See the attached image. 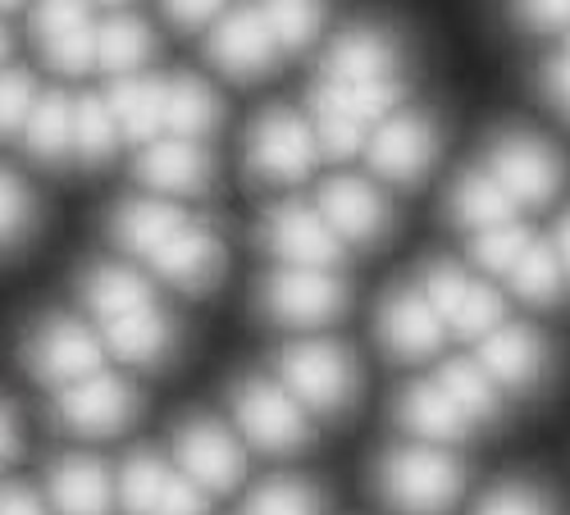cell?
Masks as SVG:
<instances>
[{
  "label": "cell",
  "mask_w": 570,
  "mask_h": 515,
  "mask_svg": "<svg viewBox=\"0 0 570 515\" xmlns=\"http://www.w3.org/2000/svg\"><path fill=\"white\" fill-rule=\"evenodd\" d=\"M566 51H570V28H566Z\"/></svg>",
  "instance_id": "obj_50"
},
{
  "label": "cell",
  "mask_w": 570,
  "mask_h": 515,
  "mask_svg": "<svg viewBox=\"0 0 570 515\" xmlns=\"http://www.w3.org/2000/svg\"><path fill=\"white\" fill-rule=\"evenodd\" d=\"M415 284L424 288V297H430L434 310L443 315L448 334H456V338H474V343H480L484 334H493L498 324L507 319L498 288L489 284L480 269H465L456 260H439V265L424 269Z\"/></svg>",
  "instance_id": "obj_12"
},
{
  "label": "cell",
  "mask_w": 570,
  "mask_h": 515,
  "mask_svg": "<svg viewBox=\"0 0 570 515\" xmlns=\"http://www.w3.org/2000/svg\"><path fill=\"white\" fill-rule=\"evenodd\" d=\"M174 465L178 471L202 484L210 497H224L233 488H243L247 479V443L237 429L219 425V419L210 415H193L183 419V425L174 429Z\"/></svg>",
  "instance_id": "obj_11"
},
{
  "label": "cell",
  "mask_w": 570,
  "mask_h": 515,
  "mask_svg": "<svg viewBox=\"0 0 570 515\" xmlns=\"http://www.w3.org/2000/svg\"><path fill=\"white\" fill-rule=\"evenodd\" d=\"M274 369H278L274 379L320 419H338L361 393L356 356L334 338H297V343H288L278 351Z\"/></svg>",
  "instance_id": "obj_3"
},
{
  "label": "cell",
  "mask_w": 570,
  "mask_h": 515,
  "mask_svg": "<svg viewBox=\"0 0 570 515\" xmlns=\"http://www.w3.org/2000/svg\"><path fill=\"white\" fill-rule=\"evenodd\" d=\"M206 56H210V65L228 82H261L283 60V51H278V41H274L261 6L256 10H233L228 6L206 28Z\"/></svg>",
  "instance_id": "obj_17"
},
{
  "label": "cell",
  "mask_w": 570,
  "mask_h": 515,
  "mask_svg": "<svg viewBox=\"0 0 570 515\" xmlns=\"http://www.w3.org/2000/svg\"><path fill=\"white\" fill-rule=\"evenodd\" d=\"M347 278L338 269H302V265H278L261 284V310L278 329L315 334L328 329L347 310Z\"/></svg>",
  "instance_id": "obj_6"
},
{
  "label": "cell",
  "mask_w": 570,
  "mask_h": 515,
  "mask_svg": "<svg viewBox=\"0 0 570 515\" xmlns=\"http://www.w3.org/2000/svg\"><path fill=\"white\" fill-rule=\"evenodd\" d=\"M37 97H41V87L28 69H10V65L0 69V142H10V137L23 132Z\"/></svg>",
  "instance_id": "obj_37"
},
{
  "label": "cell",
  "mask_w": 570,
  "mask_h": 515,
  "mask_svg": "<svg viewBox=\"0 0 570 515\" xmlns=\"http://www.w3.org/2000/svg\"><path fill=\"white\" fill-rule=\"evenodd\" d=\"M439 147H443V137H439V119L430 110H393L370 132L365 165L379 182L415 187V182H424L434 174Z\"/></svg>",
  "instance_id": "obj_10"
},
{
  "label": "cell",
  "mask_w": 570,
  "mask_h": 515,
  "mask_svg": "<svg viewBox=\"0 0 570 515\" xmlns=\"http://www.w3.org/2000/svg\"><path fill=\"white\" fill-rule=\"evenodd\" d=\"M137 410H141V397L132 379L110 365L82 374L78 384L56 388V419L73 438H115L132 425Z\"/></svg>",
  "instance_id": "obj_9"
},
{
  "label": "cell",
  "mask_w": 570,
  "mask_h": 515,
  "mask_svg": "<svg viewBox=\"0 0 570 515\" xmlns=\"http://www.w3.org/2000/svg\"><path fill=\"white\" fill-rule=\"evenodd\" d=\"M374 493L393 515H448L465 493V460L452 447L406 438L379 456Z\"/></svg>",
  "instance_id": "obj_2"
},
{
  "label": "cell",
  "mask_w": 570,
  "mask_h": 515,
  "mask_svg": "<svg viewBox=\"0 0 570 515\" xmlns=\"http://www.w3.org/2000/svg\"><path fill=\"white\" fill-rule=\"evenodd\" d=\"M174 465L160 460L156 452H128L124 465L115 471V488H119V515H156L160 493L169 484Z\"/></svg>",
  "instance_id": "obj_32"
},
{
  "label": "cell",
  "mask_w": 570,
  "mask_h": 515,
  "mask_svg": "<svg viewBox=\"0 0 570 515\" xmlns=\"http://www.w3.org/2000/svg\"><path fill=\"white\" fill-rule=\"evenodd\" d=\"M78 297L87 306V315L97 319V329L119 315H132L141 306H156V288H151V274L132 265V260H97L87 265V274L78 278Z\"/></svg>",
  "instance_id": "obj_23"
},
{
  "label": "cell",
  "mask_w": 570,
  "mask_h": 515,
  "mask_svg": "<svg viewBox=\"0 0 570 515\" xmlns=\"http://www.w3.org/2000/svg\"><path fill=\"white\" fill-rule=\"evenodd\" d=\"M530 242H534V232L520 219H511V224L474 232V238H470V260H474V269L489 274V278H507L515 269V260L525 256Z\"/></svg>",
  "instance_id": "obj_35"
},
{
  "label": "cell",
  "mask_w": 570,
  "mask_h": 515,
  "mask_svg": "<svg viewBox=\"0 0 570 515\" xmlns=\"http://www.w3.org/2000/svg\"><path fill=\"white\" fill-rule=\"evenodd\" d=\"M101 343H106V351H115L132 369H156L178 347V324L156 301V306H141L132 315H119V319L101 324Z\"/></svg>",
  "instance_id": "obj_24"
},
{
  "label": "cell",
  "mask_w": 570,
  "mask_h": 515,
  "mask_svg": "<svg viewBox=\"0 0 570 515\" xmlns=\"http://www.w3.org/2000/svg\"><path fill=\"white\" fill-rule=\"evenodd\" d=\"M119 123L106 97H78L73 101V160L82 165H106L119 151Z\"/></svg>",
  "instance_id": "obj_34"
},
{
  "label": "cell",
  "mask_w": 570,
  "mask_h": 515,
  "mask_svg": "<svg viewBox=\"0 0 570 515\" xmlns=\"http://www.w3.org/2000/svg\"><path fill=\"white\" fill-rule=\"evenodd\" d=\"M110 238L178 293H210L224 274V238L165 197H132L115 206Z\"/></svg>",
  "instance_id": "obj_1"
},
{
  "label": "cell",
  "mask_w": 570,
  "mask_h": 515,
  "mask_svg": "<svg viewBox=\"0 0 570 515\" xmlns=\"http://www.w3.org/2000/svg\"><path fill=\"white\" fill-rule=\"evenodd\" d=\"M224 110L215 87L197 73H174L169 78V110H165V132L193 137V142H210V132L219 128Z\"/></svg>",
  "instance_id": "obj_30"
},
{
  "label": "cell",
  "mask_w": 570,
  "mask_h": 515,
  "mask_svg": "<svg viewBox=\"0 0 570 515\" xmlns=\"http://www.w3.org/2000/svg\"><path fill=\"white\" fill-rule=\"evenodd\" d=\"M19 443H23V434H19V415H14V406H10L6 397H0V465H10V460H14Z\"/></svg>",
  "instance_id": "obj_45"
},
{
  "label": "cell",
  "mask_w": 570,
  "mask_h": 515,
  "mask_svg": "<svg viewBox=\"0 0 570 515\" xmlns=\"http://www.w3.org/2000/svg\"><path fill=\"white\" fill-rule=\"evenodd\" d=\"M434 379L452 393V402H456L480 429L493 425V419L502 415V397H507V393L493 384V374H489L480 360H474V356H470V360H443V365L434 369Z\"/></svg>",
  "instance_id": "obj_31"
},
{
  "label": "cell",
  "mask_w": 570,
  "mask_h": 515,
  "mask_svg": "<svg viewBox=\"0 0 570 515\" xmlns=\"http://www.w3.org/2000/svg\"><path fill=\"white\" fill-rule=\"evenodd\" d=\"M28 0H0V14H10V10H23Z\"/></svg>",
  "instance_id": "obj_49"
},
{
  "label": "cell",
  "mask_w": 570,
  "mask_h": 515,
  "mask_svg": "<svg viewBox=\"0 0 570 515\" xmlns=\"http://www.w3.org/2000/svg\"><path fill=\"white\" fill-rule=\"evenodd\" d=\"M73 101L65 91H41L19 142L37 165H69L73 160Z\"/></svg>",
  "instance_id": "obj_27"
},
{
  "label": "cell",
  "mask_w": 570,
  "mask_h": 515,
  "mask_svg": "<svg viewBox=\"0 0 570 515\" xmlns=\"http://www.w3.org/2000/svg\"><path fill=\"white\" fill-rule=\"evenodd\" d=\"M46 502H51L56 515H115L119 511L115 471L101 456L69 452L46 471Z\"/></svg>",
  "instance_id": "obj_22"
},
{
  "label": "cell",
  "mask_w": 570,
  "mask_h": 515,
  "mask_svg": "<svg viewBox=\"0 0 570 515\" xmlns=\"http://www.w3.org/2000/svg\"><path fill=\"white\" fill-rule=\"evenodd\" d=\"M552 247H557V256H561V269H566V278H570V215L557 224V232H552Z\"/></svg>",
  "instance_id": "obj_46"
},
{
  "label": "cell",
  "mask_w": 570,
  "mask_h": 515,
  "mask_svg": "<svg viewBox=\"0 0 570 515\" xmlns=\"http://www.w3.org/2000/svg\"><path fill=\"white\" fill-rule=\"evenodd\" d=\"M315 206H320L328 228H334L347 247H370V242H379L393 228L389 192H384V187H374L370 178H356V174L324 178L320 192H315Z\"/></svg>",
  "instance_id": "obj_19"
},
{
  "label": "cell",
  "mask_w": 570,
  "mask_h": 515,
  "mask_svg": "<svg viewBox=\"0 0 570 515\" xmlns=\"http://www.w3.org/2000/svg\"><path fill=\"white\" fill-rule=\"evenodd\" d=\"M160 10H165V19H169L174 28L202 32V28H210V23L228 10V0H160Z\"/></svg>",
  "instance_id": "obj_42"
},
{
  "label": "cell",
  "mask_w": 570,
  "mask_h": 515,
  "mask_svg": "<svg viewBox=\"0 0 570 515\" xmlns=\"http://www.w3.org/2000/svg\"><path fill=\"white\" fill-rule=\"evenodd\" d=\"M156 515H210V493H206L202 484H193V479H187L178 465H174L169 484H165V493H160Z\"/></svg>",
  "instance_id": "obj_40"
},
{
  "label": "cell",
  "mask_w": 570,
  "mask_h": 515,
  "mask_svg": "<svg viewBox=\"0 0 570 515\" xmlns=\"http://www.w3.org/2000/svg\"><path fill=\"white\" fill-rule=\"evenodd\" d=\"M474 515H552V502H548V493H543V488L511 479V484L489 488V493H484V502L474 506Z\"/></svg>",
  "instance_id": "obj_39"
},
{
  "label": "cell",
  "mask_w": 570,
  "mask_h": 515,
  "mask_svg": "<svg viewBox=\"0 0 570 515\" xmlns=\"http://www.w3.org/2000/svg\"><path fill=\"white\" fill-rule=\"evenodd\" d=\"M32 41L41 60L56 73L73 78L97 69V19H91V0H32L28 14Z\"/></svg>",
  "instance_id": "obj_15"
},
{
  "label": "cell",
  "mask_w": 570,
  "mask_h": 515,
  "mask_svg": "<svg viewBox=\"0 0 570 515\" xmlns=\"http://www.w3.org/2000/svg\"><path fill=\"white\" fill-rule=\"evenodd\" d=\"M23 365L46 388L78 384L82 374L106 365L101 329H91V324H82L78 315H60V310L41 315V319L28 324V334H23Z\"/></svg>",
  "instance_id": "obj_8"
},
{
  "label": "cell",
  "mask_w": 570,
  "mask_h": 515,
  "mask_svg": "<svg viewBox=\"0 0 570 515\" xmlns=\"http://www.w3.org/2000/svg\"><path fill=\"white\" fill-rule=\"evenodd\" d=\"M374 334H379V347H384L393 360H402V365L434 360L443 351V343L452 338L443 315L434 310V301L424 297L420 284H402V288H393L384 297L379 319H374Z\"/></svg>",
  "instance_id": "obj_16"
},
{
  "label": "cell",
  "mask_w": 570,
  "mask_h": 515,
  "mask_svg": "<svg viewBox=\"0 0 570 515\" xmlns=\"http://www.w3.org/2000/svg\"><path fill=\"white\" fill-rule=\"evenodd\" d=\"M393 415H397V425H402V434L411 443H434V447H456V443H465L474 429H480L452 402V393L434 379V374H430V379L406 384L397 393V402H393Z\"/></svg>",
  "instance_id": "obj_21"
},
{
  "label": "cell",
  "mask_w": 570,
  "mask_h": 515,
  "mask_svg": "<svg viewBox=\"0 0 570 515\" xmlns=\"http://www.w3.org/2000/svg\"><path fill=\"white\" fill-rule=\"evenodd\" d=\"M247 515H324V493L311 479L278 475L247 497Z\"/></svg>",
  "instance_id": "obj_36"
},
{
  "label": "cell",
  "mask_w": 570,
  "mask_h": 515,
  "mask_svg": "<svg viewBox=\"0 0 570 515\" xmlns=\"http://www.w3.org/2000/svg\"><path fill=\"white\" fill-rule=\"evenodd\" d=\"M6 65H10V28L0 23V69H6Z\"/></svg>",
  "instance_id": "obj_47"
},
{
  "label": "cell",
  "mask_w": 570,
  "mask_h": 515,
  "mask_svg": "<svg viewBox=\"0 0 570 515\" xmlns=\"http://www.w3.org/2000/svg\"><path fill=\"white\" fill-rule=\"evenodd\" d=\"M511 14L530 32H561L570 28V0H511Z\"/></svg>",
  "instance_id": "obj_41"
},
{
  "label": "cell",
  "mask_w": 570,
  "mask_h": 515,
  "mask_svg": "<svg viewBox=\"0 0 570 515\" xmlns=\"http://www.w3.org/2000/svg\"><path fill=\"white\" fill-rule=\"evenodd\" d=\"M261 247L278 265H302V269H338L347 256V242L338 238L320 206L306 201H278L261 215Z\"/></svg>",
  "instance_id": "obj_13"
},
{
  "label": "cell",
  "mask_w": 570,
  "mask_h": 515,
  "mask_svg": "<svg viewBox=\"0 0 570 515\" xmlns=\"http://www.w3.org/2000/svg\"><path fill=\"white\" fill-rule=\"evenodd\" d=\"M106 106L115 110V123L119 132L128 137V142H156V137H165V110H169V78L160 73H124L115 78L106 91Z\"/></svg>",
  "instance_id": "obj_25"
},
{
  "label": "cell",
  "mask_w": 570,
  "mask_h": 515,
  "mask_svg": "<svg viewBox=\"0 0 570 515\" xmlns=\"http://www.w3.org/2000/svg\"><path fill=\"white\" fill-rule=\"evenodd\" d=\"M156 56V32L147 19H137L128 10H115L101 28H97V69L124 78V73H141Z\"/></svg>",
  "instance_id": "obj_29"
},
{
  "label": "cell",
  "mask_w": 570,
  "mask_h": 515,
  "mask_svg": "<svg viewBox=\"0 0 570 515\" xmlns=\"http://www.w3.org/2000/svg\"><path fill=\"white\" fill-rule=\"evenodd\" d=\"M406 69V46L384 23H356L328 37L320 56V78L334 82H370V87H393Z\"/></svg>",
  "instance_id": "obj_14"
},
{
  "label": "cell",
  "mask_w": 570,
  "mask_h": 515,
  "mask_svg": "<svg viewBox=\"0 0 570 515\" xmlns=\"http://www.w3.org/2000/svg\"><path fill=\"white\" fill-rule=\"evenodd\" d=\"M228 410H233L237 434H243L256 452L293 456V452L311 447L315 415L278 379H265V374H247V379H237L233 393H228Z\"/></svg>",
  "instance_id": "obj_4"
},
{
  "label": "cell",
  "mask_w": 570,
  "mask_h": 515,
  "mask_svg": "<svg viewBox=\"0 0 570 515\" xmlns=\"http://www.w3.org/2000/svg\"><path fill=\"white\" fill-rule=\"evenodd\" d=\"M448 215L456 219V228H465L470 238H474V232H484V228L511 224V219L520 215V206L507 197V187H502L484 165H474V169H465V174L452 182Z\"/></svg>",
  "instance_id": "obj_26"
},
{
  "label": "cell",
  "mask_w": 570,
  "mask_h": 515,
  "mask_svg": "<svg viewBox=\"0 0 570 515\" xmlns=\"http://www.w3.org/2000/svg\"><path fill=\"white\" fill-rule=\"evenodd\" d=\"M32 219H37L32 187L14 169H0V247H14L19 238H28Z\"/></svg>",
  "instance_id": "obj_38"
},
{
  "label": "cell",
  "mask_w": 570,
  "mask_h": 515,
  "mask_svg": "<svg viewBox=\"0 0 570 515\" xmlns=\"http://www.w3.org/2000/svg\"><path fill=\"white\" fill-rule=\"evenodd\" d=\"M502 284H507V293H511L520 306L552 310V306H561V297H566V288H570V278H566V269H561L557 247L543 242V238H534V242L525 247V256L515 260V269L502 278Z\"/></svg>",
  "instance_id": "obj_28"
},
{
  "label": "cell",
  "mask_w": 570,
  "mask_h": 515,
  "mask_svg": "<svg viewBox=\"0 0 570 515\" xmlns=\"http://www.w3.org/2000/svg\"><path fill=\"white\" fill-rule=\"evenodd\" d=\"M520 210H539L561 192V156L548 137L530 132V128H502L489 137L484 160H480Z\"/></svg>",
  "instance_id": "obj_7"
},
{
  "label": "cell",
  "mask_w": 570,
  "mask_h": 515,
  "mask_svg": "<svg viewBox=\"0 0 570 515\" xmlns=\"http://www.w3.org/2000/svg\"><path fill=\"white\" fill-rule=\"evenodd\" d=\"M0 515H56L51 502L37 497L32 488H0Z\"/></svg>",
  "instance_id": "obj_44"
},
{
  "label": "cell",
  "mask_w": 570,
  "mask_h": 515,
  "mask_svg": "<svg viewBox=\"0 0 570 515\" xmlns=\"http://www.w3.org/2000/svg\"><path fill=\"white\" fill-rule=\"evenodd\" d=\"M91 6H106V10H124V6H132V0H91Z\"/></svg>",
  "instance_id": "obj_48"
},
{
  "label": "cell",
  "mask_w": 570,
  "mask_h": 515,
  "mask_svg": "<svg viewBox=\"0 0 570 515\" xmlns=\"http://www.w3.org/2000/svg\"><path fill=\"white\" fill-rule=\"evenodd\" d=\"M137 182L147 187V197H165V201L202 197L215 182V156L206 142L165 132L137 151Z\"/></svg>",
  "instance_id": "obj_18"
},
{
  "label": "cell",
  "mask_w": 570,
  "mask_h": 515,
  "mask_svg": "<svg viewBox=\"0 0 570 515\" xmlns=\"http://www.w3.org/2000/svg\"><path fill=\"white\" fill-rule=\"evenodd\" d=\"M320 137L311 115L274 106L247 128V174L265 187H297L320 160Z\"/></svg>",
  "instance_id": "obj_5"
},
{
  "label": "cell",
  "mask_w": 570,
  "mask_h": 515,
  "mask_svg": "<svg viewBox=\"0 0 570 515\" xmlns=\"http://www.w3.org/2000/svg\"><path fill=\"white\" fill-rule=\"evenodd\" d=\"M278 51L283 56H302L324 37V23H328V10L324 0H265L261 6Z\"/></svg>",
  "instance_id": "obj_33"
},
{
  "label": "cell",
  "mask_w": 570,
  "mask_h": 515,
  "mask_svg": "<svg viewBox=\"0 0 570 515\" xmlns=\"http://www.w3.org/2000/svg\"><path fill=\"white\" fill-rule=\"evenodd\" d=\"M474 360L493 374V384L502 393H534L552 374V343L539 329H530V324L502 319L493 334L474 343Z\"/></svg>",
  "instance_id": "obj_20"
},
{
  "label": "cell",
  "mask_w": 570,
  "mask_h": 515,
  "mask_svg": "<svg viewBox=\"0 0 570 515\" xmlns=\"http://www.w3.org/2000/svg\"><path fill=\"white\" fill-rule=\"evenodd\" d=\"M543 91H548V101L570 119V51H561L543 65Z\"/></svg>",
  "instance_id": "obj_43"
}]
</instances>
